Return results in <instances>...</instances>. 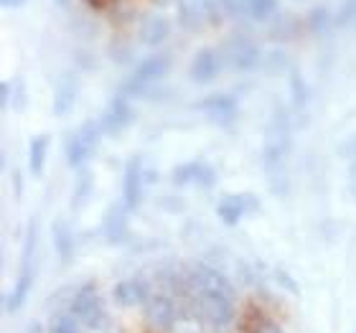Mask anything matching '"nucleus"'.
Listing matches in <instances>:
<instances>
[{
    "label": "nucleus",
    "instance_id": "obj_18",
    "mask_svg": "<svg viewBox=\"0 0 356 333\" xmlns=\"http://www.w3.org/2000/svg\"><path fill=\"white\" fill-rule=\"evenodd\" d=\"M49 148H51V138L46 133L33 135L29 143V170L33 176H44L46 161H49Z\"/></svg>",
    "mask_w": 356,
    "mask_h": 333
},
{
    "label": "nucleus",
    "instance_id": "obj_20",
    "mask_svg": "<svg viewBox=\"0 0 356 333\" xmlns=\"http://www.w3.org/2000/svg\"><path fill=\"white\" fill-rule=\"evenodd\" d=\"M168 21H165L163 15H150L148 21L143 23V29H140V38H143V44H148V46H161L168 38Z\"/></svg>",
    "mask_w": 356,
    "mask_h": 333
},
{
    "label": "nucleus",
    "instance_id": "obj_26",
    "mask_svg": "<svg viewBox=\"0 0 356 333\" xmlns=\"http://www.w3.org/2000/svg\"><path fill=\"white\" fill-rule=\"evenodd\" d=\"M336 26H343V29H356V0H346L336 15Z\"/></svg>",
    "mask_w": 356,
    "mask_h": 333
},
{
    "label": "nucleus",
    "instance_id": "obj_21",
    "mask_svg": "<svg viewBox=\"0 0 356 333\" xmlns=\"http://www.w3.org/2000/svg\"><path fill=\"white\" fill-rule=\"evenodd\" d=\"M82 323L72 316V311H54L49 318V333H82Z\"/></svg>",
    "mask_w": 356,
    "mask_h": 333
},
{
    "label": "nucleus",
    "instance_id": "obj_29",
    "mask_svg": "<svg viewBox=\"0 0 356 333\" xmlns=\"http://www.w3.org/2000/svg\"><path fill=\"white\" fill-rule=\"evenodd\" d=\"M343 150H346V153H343V156L356 158V135H354V138H351L349 143H346V148H343Z\"/></svg>",
    "mask_w": 356,
    "mask_h": 333
},
{
    "label": "nucleus",
    "instance_id": "obj_28",
    "mask_svg": "<svg viewBox=\"0 0 356 333\" xmlns=\"http://www.w3.org/2000/svg\"><path fill=\"white\" fill-rule=\"evenodd\" d=\"M13 188H15V196L21 199V193H23V178H21V170H13Z\"/></svg>",
    "mask_w": 356,
    "mask_h": 333
},
{
    "label": "nucleus",
    "instance_id": "obj_23",
    "mask_svg": "<svg viewBox=\"0 0 356 333\" xmlns=\"http://www.w3.org/2000/svg\"><path fill=\"white\" fill-rule=\"evenodd\" d=\"M280 3L277 0H247L245 3V15L252 21H270L273 15H277Z\"/></svg>",
    "mask_w": 356,
    "mask_h": 333
},
{
    "label": "nucleus",
    "instance_id": "obj_10",
    "mask_svg": "<svg viewBox=\"0 0 356 333\" xmlns=\"http://www.w3.org/2000/svg\"><path fill=\"white\" fill-rule=\"evenodd\" d=\"M260 209V201L252 193H227L216 204V214L227 227H237L247 214H254Z\"/></svg>",
    "mask_w": 356,
    "mask_h": 333
},
{
    "label": "nucleus",
    "instance_id": "obj_24",
    "mask_svg": "<svg viewBox=\"0 0 356 333\" xmlns=\"http://www.w3.org/2000/svg\"><path fill=\"white\" fill-rule=\"evenodd\" d=\"M92 196V173L87 168L76 170V181H74V196H72V206L79 209L84 206Z\"/></svg>",
    "mask_w": 356,
    "mask_h": 333
},
{
    "label": "nucleus",
    "instance_id": "obj_6",
    "mask_svg": "<svg viewBox=\"0 0 356 333\" xmlns=\"http://www.w3.org/2000/svg\"><path fill=\"white\" fill-rule=\"evenodd\" d=\"M102 125L99 120H87L76 127L74 133L69 135L67 140V163L74 170L84 168L89 163V158L95 156L97 148H99V140H102Z\"/></svg>",
    "mask_w": 356,
    "mask_h": 333
},
{
    "label": "nucleus",
    "instance_id": "obj_4",
    "mask_svg": "<svg viewBox=\"0 0 356 333\" xmlns=\"http://www.w3.org/2000/svg\"><path fill=\"white\" fill-rule=\"evenodd\" d=\"M168 69H171V54L168 51H158V54H150L148 59H143L135 72L127 76V82L122 84V95L127 97H143L148 89L156 87L165 74H168Z\"/></svg>",
    "mask_w": 356,
    "mask_h": 333
},
{
    "label": "nucleus",
    "instance_id": "obj_14",
    "mask_svg": "<svg viewBox=\"0 0 356 333\" xmlns=\"http://www.w3.org/2000/svg\"><path fill=\"white\" fill-rule=\"evenodd\" d=\"M153 288H150L145 277L135 275V277H127V280H120L115 288H112V298L115 303L122 305V308H135V305H145V300L150 298Z\"/></svg>",
    "mask_w": 356,
    "mask_h": 333
},
{
    "label": "nucleus",
    "instance_id": "obj_27",
    "mask_svg": "<svg viewBox=\"0 0 356 333\" xmlns=\"http://www.w3.org/2000/svg\"><path fill=\"white\" fill-rule=\"evenodd\" d=\"M328 23H331V15H328L326 8H313L311 15H308V29L318 33V31L328 29Z\"/></svg>",
    "mask_w": 356,
    "mask_h": 333
},
{
    "label": "nucleus",
    "instance_id": "obj_7",
    "mask_svg": "<svg viewBox=\"0 0 356 333\" xmlns=\"http://www.w3.org/2000/svg\"><path fill=\"white\" fill-rule=\"evenodd\" d=\"M196 110L204 112V117L214 125L232 127L239 115V102L237 97L229 95V92H214V95L204 97L201 102H196Z\"/></svg>",
    "mask_w": 356,
    "mask_h": 333
},
{
    "label": "nucleus",
    "instance_id": "obj_12",
    "mask_svg": "<svg viewBox=\"0 0 356 333\" xmlns=\"http://www.w3.org/2000/svg\"><path fill=\"white\" fill-rule=\"evenodd\" d=\"M171 181L176 186H201V188H211L216 184V170L207 161H188L173 168Z\"/></svg>",
    "mask_w": 356,
    "mask_h": 333
},
{
    "label": "nucleus",
    "instance_id": "obj_25",
    "mask_svg": "<svg viewBox=\"0 0 356 333\" xmlns=\"http://www.w3.org/2000/svg\"><path fill=\"white\" fill-rule=\"evenodd\" d=\"M290 87H293V107L303 110L305 104H308V87H305V79L298 72L290 74Z\"/></svg>",
    "mask_w": 356,
    "mask_h": 333
},
{
    "label": "nucleus",
    "instance_id": "obj_1",
    "mask_svg": "<svg viewBox=\"0 0 356 333\" xmlns=\"http://www.w3.org/2000/svg\"><path fill=\"white\" fill-rule=\"evenodd\" d=\"M186 290L193 316L204 328L227 333L237 320V293L216 267L191 265L186 270Z\"/></svg>",
    "mask_w": 356,
    "mask_h": 333
},
{
    "label": "nucleus",
    "instance_id": "obj_16",
    "mask_svg": "<svg viewBox=\"0 0 356 333\" xmlns=\"http://www.w3.org/2000/svg\"><path fill=\"white\" fill-rule=\"evenodd\" d=\"M127 214H130V209H127L125 204H112V206L107 209L104 222H102V232H104V237H107V242L120 245V242L127 239V232H130V224H127L130 219H127Z\"/></svg>",
    "mask_w": 356,
    "mask_h": 333
},
{
    "label": "nucleus",
    "instance_id": "obj_33",
    "mask_svg": "<svg viewBox=\"0 0 356 333\" xmlns=\"http://www.w3.org/2000/svg\"><path fill=\"white\" fill-rule=\"evenodd\" d=\"M354 191H356V186H354Z\"/></svg>",
    "mask_w": 356,
    "mask_h": 333
},
{
    "label": "nucleus",
    "instance_id": "obj_15",
    "mask_svg": "<svg viewBox=\"0 0 356 333\" xmlns=\"http://www.w3.org/2000/svg\"><path fill=\"white\" fill-rule=\"evenodd\" d=\"M76 99H79V79L72 72H64L56 79V87H54V104H51L54 115L67 117L69 112L74 110Z\"/></svg>",
    "mask_w": 356,
    "mask_h": 333
},
{
    "label": "nucleus",
    "instance_id": "obj_8",
    "mask_svg": "<svg viewBox=\"0 0 356 333\" xmlns=\"http://www.w3.org/2000/svg\"><path fill=\"white\" fill-rule=\"evenodd\" d=\"M135 122V107L130 104V97L127 95H115L110 99V104L104 107L102 117H99V125H102V133L107 138H118L127 130V127Z\"/></svg>",
    "mask_w": 356,
    "mask_h": 333
},
{
    "label": "nucleus",
    "instance_id": "obj_3",
    "mask_svg": "<svg viewBox=\"0 0 356 333\" xmlns=\"http://www.w3.org/2000/svg\"><path fill=\"white\" fill-rule=\"evenodd\" d=\"M36 245H38V232L36 222L29 224V232H26V242H23V257H21V273H18V280H15V288L6 295V313L21 311L26 300H29L31 290L36 285Z\"/></svg>",
    "mask_w": 356,
    "mask_h": 333
},
{
    "label": "nucleus",
    "instance_id": "obj_32",
    "mask_svg": "<svg viewBox=\"0 0 356 333\" xmlns=\"http://www.w3.org/2000/svg\"><path fill=\"white\" fill-rule=\"evenodd\" d=\"M56 3H59V6H67V0H56Z\"/></svg>",
    "mask_w": 356,
    "mask_h": 333
},
{
    "label": "nucleus",
    "instance_id": "obj_11",
    "mask_svg": "<svg viewBox=\"0 0 356 333\" xmlns=\"http://www.w3.org/2000/svg\"><path fill=\"white\" fill-rule=\"evenodd\" d=\"M143 191H145V170H143V158H130L125 163V173H122V204L130 211L140 206Z\"/></svg>",
    "mask_w": 356,
    "mask_h": 333
},
{
    "label": "nucleus",
    "instance_id": "obj_19",
    "mask_svg": "<svg viewBox=\"0 0 356 333\" xmlns=\"http://www.w3.org/2000/svg\"><path fill=\"white\" fill-rule=\"evenodd\" d=\"M0 102H3V110H15L21 112L26 107V87H23V79H6L0 84Z\"/></svg>",
    "mask_w": 356,
    "mask_h": 333
},
{
    "label": "nucleus",
    "instance_id": "obj_22",
    "mask_svg": "<svg viewBox=\"0 0 356 333\" xmlns=\"http://www.w3.org/2000/svg\"><path fill=\"white\" fill-rule=\"evenodd\" d=\"M245 333H285L282 326L267 313H250L245 320Z\"/></svg>",
    "mask_w": 356,
    "mask_h": 333
},
{
    "label": "nucleus",
    "instance_id": "obj_5",
    "mask_svg": "<svg viewBox=\"0 0 356 333\" xmlns=\"http://www.w3.org/2000/svg\"><path fill=\"white\" fill-rule=\"evenodd\" d=\"M69 311L89 331H99L107 323V313L95 282H84L74 290V295L69 300Z\"/></svg>",
    "mask_w": 356,
    "mask_h": 333
},
{
    "label": "nucleus",
    "instance_id": "obj_31",
    "mask_svg": "<svg viewBox=\"0 0 356 333\" xmlns=\"http://www.w3.org/2000/svg\"><path fill=\"white\" fill-rule=\"evenodd\" d=\"M26 0H3V6L6 8H21Z\"/></svg>",
    "mask_w": 356,
    "mask_h": 333
},
{
    "label": "nucleus",
    "instance_id": "obj_13",
    "mask_svg": "<svg viewBox=\"0 0 356 333\" xmlns=\"http://www.w3.org/2000/svg\"><path fill=\"white\" fill-rule=\"evenodd\" d=\"M222 67H224V56L216 51V49H201L191 59L188 76H191V82H196V84H211L216 76H219Z\"/></svg>",
    "mask_w": 356,
    "mask_h": 333
},
{
    "label": "nucleus",
    "instance_id": "obj_9",
    "mask_svg": "<svg viewBox=\"0 0 356 333\" xmlns=\"http://www.w3.org/2000/svg\"><path fill=\"white\" fill-rule=\"evenodd\" d=\"M224 64L234 72H252L260 67L262 51L250 36H234L224 49Z\"/></svg>",
    "mask_w": 356,
    "mask_h": 333
},
{
    "label": "nucleus",
    "instance_id": "obj_17",
    "mask_svg": "<svg viewBox=\"0 0 356 333\" xmlns=\"http://www.w3.org/2000/svg\"><path fill=\"white\" fill-rule=\"evenodd\" d=\"M51 239H54V247H56V254L64 265L72 262L74 257V250H76V239H74V232L69 227L67 219H56L51 224Z\"/></svg>",
    "mask_w": 356,
    "mask_h": 333
},
{
    "label": "nucleus",
    "instance_id": "obj_2",
    "mask_svg": "<svg viewBox=\"0 0 356 333\" xmlns=\"http://www.w3.org/2000/svg\"><path fill=\"white\" fill-rule=\"evenodd\" d=\"M288 153H290V120L285 112L277 110L270 127H267L265 148H262V165H265L267 184L275 191V196H282V193L288 191V173H285Z\"/></svg>",
    "mask_w": 356,
    "mask_h": 333
},
{
    "label": "nucleus",
    "instance_id": "obj_30",
    "mask_svg": "<svg viewBox=\"0 0 356 333\" xmlns=\"http://www.w3.org/2000/svg\"><path fill=\"white\" fill-rule=\"evenodd\" d=\"M26 333H44V326H41L38 320H31V323H29V331H26Z\"/></svg>",
    "mask_w": 356,
    "mask_h": 333
}]
</instances>
